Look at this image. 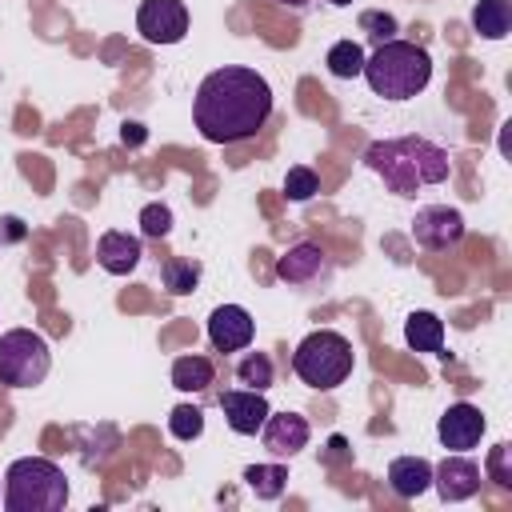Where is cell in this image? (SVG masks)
Listing matches in <instances>:
<instances>
[{
  "mask_svg": "<svg viewBox=\"0 0 512 512\" xmlns=\"http://www.w3.org/2000/svg\"><path fill=\"white\" fill-rule=\"evenodd\" d=\"M192 116H196L200 136L212 144L252 140L272 116V88L256 68L224 64L200 80Z\"/></svg>",
  "mask_w": 512,
  "mask_h": 512,
  "instance_id": "cell-1",
  "label": "cell"
},
{
  "mask_svg": "<svg viewBox=\"0 0 512 512\" xmlns=\"http://www.w3.org/2000/svg\"><path fill=\"white\" fill-rule=\"evenodd\" d=\"M364 164L396 192V196H416L424 184L448 180L452 164L448 152L424 136H396V140H376L364 152Z\"/></svg>",
  "mask_w": 512,
  "mask_h": 512,
  "instance_id": "cell-2",
  "label": "cell"
},
{
  "mask_svg": "<svg viewBox=\"0 0 512 512\" xmlns=\"http://www.w3.org/2000/svg\"><path fill=\"white\" fill-rule=\"evenodd\" d=\"M360 76L384 100H412L432 80V56L412 40H384L376 44L372 56H364Z\"/></svg>",
  "mask_w": 512,
  "mask_h": 512,
  "instance_id": "cell-3",
  "label": "cell"
},
{
  "mask_svg": "<svg viewBox=\"0 0 512 512\" xmlns=\"http://www.w3.org/2000/svg\"><path fill=\"white\" fill-rule=\"evenodd\" d=\"M68 504L64 468L44 456H20L4 472V508L8 512H60Z\"/></svg>",
  "mask_w": 512,
  "mask_h": 512,
  "instance_id": "cell-4",
  "label": "cell"
},
{
  "mask_svg": "<svg viewBox=\"0 0 512 512\" xmlns=\"http://www.w3.org/2000/svg\"><path fill=\"white\" fill-rule=\"evenodd\" d=\"M352 364H356L352 344H348L340 332H332V328L308 332V336L296 344V352H292V372H296L308 388H316V392L340 388V384L352 376Z\"/></svg>",
  "mask_w": 512,
  "mask_h": 512,
  "instance_id": "cell-5",
  "label": "cell"
},
{
  "mask_svg": "<svg viewBox=\"0 0 512 512\" xmlns=\"http://www.w3.org/2000/svg\"><path fill=\"white\" fill-rule=\"evenodd\" d=\"M52 368V348L32 328H12L0 336V384L8 388H36Z\"/></svg>",
  "mask_w": 512,
  "mask_h": 512,
  "instance_id": "cell-6",
  "label": "cell"
},
{
  "mask_svg": "<svg viewBox=\"0 0 512 512\" xmlns=\"http://www.w3.org/2000/svg\"><path fill=\"white\" fill-rule=\"evenodd\" d=\"M136 32L148 44H180L184 32H188L184 0H144L136 8Z\"/></svg>",
  "mask_w": 512,
  "mask_h": 512,
  "instance_id": "cell-7",
  "label": "cell"
},
{
  "mask_svg": "<svg viewBox=\"0 0 512 512\" xmlns=\"http://www.w3.org/2000/svg\"><path fill=\"white\" fill-rule=\"evenodd\" d=\"M460 236H464V216H460L456 208L428 204V208H420V212L412 216V240L424 244V248H432V252L460 244Z\"/></svg>",
  "mask_w": 512,
  "mask_h": 512,
  "instance_id": "cell-8",
  "label": "cell"
},
{
  "mask_svg": "<svg viewBox=\"0 0 512 512\" xmlns=\"http://www.w3.org/2000/svg\"><path fill=\"white\" fill-rule=\"evenodd\" d=\"M484 428H488L484 412H480L476 404H468V400L444 408V416L436 420V436H440V444H444L448 452H468V448H476L480 436H484Z\"/></svg>",
  "mask_w": 512,
  "mask_h": 512,
  "instance_id": "cell-9",
  "label": "cell"
},
{
  "mask_svg": "<svg viewBox=\"0 0 512 512\" xmlns=\"http://www.w3.org/2000/svg\"><path fill=\"white\" fill-rule=\"evenodd\" d=\"M252 336H256V324H252L248 308H240V304H220L208 316V340L216 352H240L252 344Z\"/></svg>",
  "mask_w": 512,
  "mask_h": 512,
  "instance_id": "cell-10",
  "label": "cell"
},
{
  "mask_svg": "<svg viewBox=\"0 0 512 512\" xmlns=\"http://www.w3.org/2000/svg\"><path fill=\"white\" fill-rule=\"evenodd\" d=\"M220 412H224V420H228L232 432L256 436L272 408H268L264 392H256V388H228V392L220 396Z\"/></svg>",
  "mask_w": 512,
  "mask_h": 512,
  "instance_id": "cell-11",
  "label": "cell"
},
{
  "mask_svg": "<svg viewBox=\"0 0 512 512\" xmlns=\"http://www.w3.org/2000/svg\"><path fill=\"white\" fill-rule=\"evenodd\" d=\"M432 484H436V492H440L444 504H460V500H468V496L480 492V468L468 456L456 452V456H444L432 468Z\"/></svg>",
  "mask_w": 512,
  "mask_h": 512,
  "instance_id": "cell-12",
  "label": "cell"
},
{
  "mask_svg": "<svg viewBox=\"0 0 512 512\" xmlns=\"http://www.w3.org/2000/svg\"><path fill=\"white\" fill-rule=\"evenodd\" d=\"M264 432V448L272 456H296L304 444H308V420L296 416V412H268V420L260 424Z\"/></svg>",
  "mask_w": 512,
  "mask_h": 512,
  "instance_id": "cell-13",
  "label": "cell"
},
{
  "mask_svg": "<svg viewBox=\"0 0 512 512\" xmlns=\"http://www.w3.org/2000/svg\"><path fill=\"white\" fill-rule=\"evenodd\" d=\"M328 272V256L320 244H296L276 260V276L288 284H312Z\"/></svg>",
  "mask_w": 512,
  "mask_h": 512,
  "instance_id": "cell-14",
  "label": "cell"
},
{
  "mask_svg": "<svg viewBox=\"0 0 512 512\" xmlns=\"http://www.w3.org/2000/svg\"><path fill=\"white\" fill-rule=\"evenodd\" d=\"M140 256H144V248H140V240L128 236V232H104L100 244H96V260H100V268L112 272V276H128V272L140 264Z\"/></svg>",
  "mask_w": 512,
  "mask_h": 512,
  "instance_id": "cell-15",
  "label": "cell"
},
{
  "mask_svg": "<svg viewBox=\"0 0 512 512\" xmlns=\"http://www.w3.org/2000/svg\"><path fill=\"white\" fill-rule=\"evenodd\" d=\"M388 484L400 500H412V496L432 488V464L424 456H396L388 464Z\"/></svg>",
  "mask_w": 512,
  "mask_h": 512,
  "instance_id": "cell-16",
  "label": "cell"
},
{
  "mask_svg": "<svg viewBox=\"0 0 512 512\" xmlns=\"http://www.w3.org/2000/svg\"><path fill=\"white\" fill-rule=\"evenodd\" d=\"M472 28L484 40H504L512 28V0H480L472 8Z\"/></svg>",
  "mask_w": 512,
  "mask_h": 512,
  "instance_id": "cell-17",
  "label": "cell"
},
{
  "mask_svg": "<svg viewBox=\"0 0 512 512\" xmlns=\"http://www.w3.org/2000/svg\"><path fill=\"white\" fill-rule=\"evenodd\" d=\"M404 340H408V348H416V352H440V348H444V324H440V316H432V312H412V316L404 320Z\"/></svg>",
  "mask_w": 512,
  "mask_h": 512,
  "instance_id": "cell-18",
  "label": "cell"
},
{
  "mask_svg": "<svg viewBox=\"0 0 512 512\" xmlns=\"http://www.w3.org/2000/svg\"><path fill=\"white\" fill-rule=\"evenodd\" d=\"M212 376H216V368H212L208 356H180V360H172V384L180 392H204L212 384Z\"/></svg>",
  "mask_w": 512,
  "mask_h": 512,
  "instance_id": "cell-19",
  "label": "cell"
},
{
  "mask_svg": "<svg viewBox=\"0 0 512 512\" xmlns=\"http://www.w3.org/2000/svg\"><path fill=\"white\" fill-rule=\"evenodd\" d=\"M244 484L260 496V500H276L288 488V468L284 464H248L244 468Z\"/></svg>",
  "mask_w": 512,
  "mask_h": 512,
  "instance_id": "cell-20",
  "label": "cell"
},
{
  "mask_svg": "<svg viewBox=\"0 0 512 512\" xmlns=\"http://www.w3.org/2000/svg\"><path fill=\"white\" fill-rule=\"evenodd\" d=\"M324 64H328V72H332L336 80H352V76L364 72V48H360L356 40H336V44L328 48Z\"/></svg>",
  "mask_w": 512,
  "mask_h": 512,
  "instance_id": "cell-21",
  "label": "cell"
},
{
  "mask_svg": "<svg viewBox=\"0 0 512 512\" xmlns=\"http://www.w3.org/2000/svg\"><path fill=\"white\" fill-rule=\"evenodd\" d=\"M196 284H200V264L180 260V256L164 260V288H168L172 296H188Z\"/></svg>",
  "mask_w": 512,
  "mask_h": 512,
  "instance_id": "cell-22",
  "label": "cell"
},
{
  "mask_svg": "<svg viewBox=\"0 0 512 512\" xmlns=\"http://www.w3.org/2000/svg\"><path fill=\"white\" fill-rule=\"evenodd\" d=\"M236 380H240L244 388H256V392L272 388V360H268L264 352H248V356L236 364Z\"/></svg>",
  "mask_w": 512,
  "mask_h": 512,
  "instance_id": "cell-23",
  "label": "cell"
},
{
  "mask_svg": "<svg viewBox=\"0 0 512 512\" xmlns=\"http://www.w3.org/2000/svg\"><path fill=\"white\" fill-rule=\"evenodd\" d=\"M168 432H172L176 440H196V436L204 432V412H200L196 404H176V408L168 412Z\"/></svg>",
  "mask_w": 512,
  "mask_h": 512,
  "instance_id": "cell-24",
  "label": "cell"
},
{
  "mask_svg": "<svg viewBox=\"0 0 512 512\" xmlns=\"http://www.w3.org/2000/svg\"><path fill=\"white\" fill-rule=\"evenodd\" d=\"M316 192H320V176H316L308 164H296V168H288V176H284V196H288V200L304 204V200H312Z\"/></svg>",
  "mask_w": 512,
  "mask_h": 512,
  "instance_id": "cell-25",
  "label": "cell"
},
{
  "mask_svg": "<svg viewBox=\"0 0 512 512\" xmlns=\"http://www.w3.org/2000/svg\"><path fill=\"white\" fill-rule=\"evenodd\" d=\"M140 232L152 236V240H164L172 232V212L168 204H144L140 208Z\"/></svg>",
  "mask_w": 512,
  "mask_h": 512,
  "instance_id": "cell-26",
  "label": "cell"
},
{
  "mask_svg": "<svg viewBox=\"0 0 512 512\" xmlns=\"http://www.w3.org/2000/svg\"><path fill=\"white\" fill-rule=\"evenodd\" d=\"M360 28L368 32V40L372 44H384V40H396V16H388V12H364L360 16Z\"/></svg>",
  "mask_w": 512,
  "mask_h": 512,
  "instance_id": "cell-27",
  "label": "cell"
},
{
  "mask_svg": "<svg viewBox=\"0 0 512 512\" xmlns=\"http://www.w3.org/2000/svg\"><path fill=\"white\" fill-rule=\"evenodd\" d=\"M508 456H512V448H508V444H496V448H492V456H488V476H492L500 488H512V468H508Z\"/></svg>",
  "mask_w": 512,
  "mask_h": 512,
  "instance_id": "cell-28",
  "label": "cell"
},
{
  "mask_svg": "<svg viewBox=\"0 0 512 512\" xmlns=\"http://www.w3.org/2000/svg\"><path fill=\"white\" fill-rule=\"evenodd\" d=\"M348 456V440L344 436H332L328 440V460H344Z\"/></svg>",
  "mask_w": 512,
  "mask_h": 512,
  "instance_id": "cell-29",
  "label": "cell"
},
{
  "mask_svg": "<svg viewBox=\"0 0 512 512\" xmlns=\"http://www.w3.org/2000/svg\"><path fill=\"white\" fill-rule=\"evenodd\" d=\"M120 136H124V144H140V140H144V128H140V124H124Z\"/></svg>",
  "mask_w": 512,
  "mask_h": 512,
  "instance_id": "cell-30",
  "label": "cell"
},
{
  "mask_svg": "<svg viewBox=\"0 0 512 512\" xmlns=\"http://www.w3.org/2000/svg\"><path fill=\"white\" fill-rule=\"evenodd\" d=\"M280 4H284V8H308L312 0H280Z\"/></svg>",
  "mask_w": 512,
  "mask_h": 512,
  "instance_id": "cell-31",
  "label": "cell"
},
{
  "mask_svg": "<svg viewBox=\"0 0 512 512\" xmlns=\"http://www.w3.org/2000/svg\"><path fill=\"white\" fill-rule=\"evenodd\" d=\"M328 4H336V8H344V4H352V0H328Z\"/></svg>",
  "mask_w": 512,
  "mask_h": 512,
  "instance_id": "cell-32",
  "label": "cell"
}]
</instances>
